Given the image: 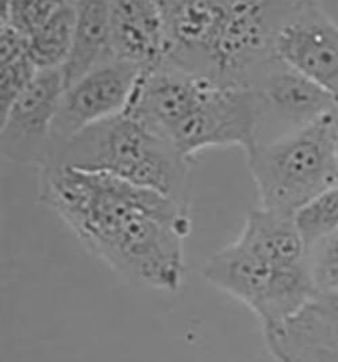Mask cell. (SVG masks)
Returning <instances> with one entry per match:
<instances>
[{"instance_id": "obj_15", "label": "cell", "mask_w": 338, "mask_h": 362, "mask_svg": "<svg viewBox=\"0 0 338 362\" xmlns=\"http://www.w3.org/2000/svg\"><path fill=\"white\" fill-rule=\"evenodd\" d=\"M295 223L307 250L338 230V185L296 212Z\"/></svg>"}, {"instance_id": "obj_16", "label": "cell", "mask_w": 338, "mask_h": 362, "mask_svg": "<svg viewBox=\"0 0 338 362\" xmlns=\"http://www.w3.org/2000/svg\"><path fill=\"white\" fill-rule=\"evenodd\" d=\"M308 261L318 296L338 297V230L308 248Z\"/></svg>"}, {"instance_id": "obj_20", "label": "cell", "mask_w": 338, "mask_h": 362, "mask_svg": "<svg viewBox=\"0 0 338 362\" xmlns=\"http://www.w3.org/2000/svg\"><path fill=\"white\" fill-rule=\"evenodd\" d=\"M332 121H333V140H334V149H336V155H337L338 160V106L336 107V110L333 112Z\"/></svg>"}, {"instance_id": "obj_14", "label": "cell", "mask_w": 338, "mask_h": 362, "mask_svg": "<svg viewBox=\"0 0 338 362\" xmlns=\"http://www.w3.org/2000/svg\"><path fill=\"white\" fill-rule=\"evenodd\" d=\"M76 18V1H59L48 21L29 38V57L40 71L63 68L72 47Z\"/></svg>"}, {"instance_id": "obj_7", "label": "cell", "mask_w": 338, "mask_h": 362, "mask_svg": "<svg viewBox=\"0 0 338 362\" xmlns=\"http://www.w3.org/2000/svg\"><path fill=\"white\" fill-rule=\"evenodd\" d=\"M141 71L143 68L140 66L114 60L66 87L52 125L44 162L83 129L122 113L128 106Z\"/></svg>"}, {"instance_id": "obj_1", "label": "cell", "mask_w": 338, "mask_h": 362, "mask_svg": "<svg viewBox=\"0 0 338 362\" xmlns=\"http://www.w3.org/2000/svg\"><path fill=\"white\" fill-rule=\"evenodd\" d=\"M38 198L115 273L164 292L180 288L188 206L113 175L68 167L40 170Z\"/></svg>"}, {"instance_id": "obj_17", "label": "cell", "mask_w": 338, "mask_h": 362, "mask_svg": "<svg viewBox=\"0 0 338 362\" xmlns=\"http://www.w3.org/2000/svg\"><path fill=\"white\" fill-rule=\"evenodd\" d=\"M59 1H6L1 4L0 23L32 37L50 17Z\"/></svg>"}, {"instance_id": "obj_8", "label": "cell", "mask_w": 338, "mask_h": 362, "mask_svg": "<svg viewBox=\"0 0 338 362\" xmlns=\"http://www.w3.org/2000/svg\"><path fill=\"white\" fill-rule=\"evenodd\" d=\"M64 90L61 68L38 71L32 84L0 117V152L4 159L38 167L44 163Z\"/></svg>"}, {"instance_id": "obj_4", "label": "cell", "mask_w": 338, "mask_h": 362, "mask_svg": "<svg viewBox=\"0 0 338 362\" xmlns=\"http://www.w3.org/2000/svg\"><path fill=\"white\" fill-rule=\"evenodd\" d=\"M332 115L246 153L261 208L295 216L310 201L337 186Z\"/></svg>"}, {"instance_id": "obj_18", "label": "cell", "mask_w": 338, "mask_h": 362, "mask_svg": "<svg viewBox=\"0 0 338 362\" xmlns=\"http://www.w3.org/2000/svg\"><path fill=\"white\" fill-rule=\"evenodd\" d=\"M38 68L29 54L0 66V117L6 115L10 106L32 84Z\"/></svg>"}, {"instance_id": "obj_12", "label": "cell", "mask_w": 338, "mask_h": 362, "mask_svg": "<svg viewBox=\"0 0 338 362\" xmlns=\"http://www.w3.org/2000/svg\"><path fill=\"white\" fill-rule=\"evenodd\" d=\"M110 33L115 60L145 69L164 59L165 28L160 1H110Z\"/></svg>"}, {"instance_id": "obj_6", "label": "cell", "mask_w": 338, "mask_h": 362, "mask_svg": "<svg viewBox=\"0 0 338 362\" xmlns=\"http://www.w3.org/2000/svg\"><path fill=\"white\" fill-rule=\"evenodd\" d=\"M256 125V100L249 88L211 84L168 140L190 160L210 147L239 146L248 153L255 146Z\"/></svg>"}, {"instance_id": "obj_19", "label": "cell", "mask_w": 338, "mask_h": 362, "mask_svg": "<svg viewBox=\"0 0 338 362\" xmlns=\"http://www.w3.org/2000/svg\"><path fill=\"white\" fill-rule=\"evenodd\" d=\"M29 54V37L7 23H0V66Z\"/></svg>"}, {"instance_id": "obj_11", "label": "cell", "mask_w": 338, "mask_h": 362, "mask_svg": "<svg viewBox=\"0 0 338 362\" xmlns=\"http://www.w3.org/2000/svg\"><path fill=\"white\" fill-rule=\"evenodd\" d=\"M264 337L277 362H338V297H315Z\"/></svg>"}, {"instance_id": "obj_10", "label": "cell", "mask_w": 338, "mask_h": 362, "mask_svg": "<svg viewBox=\"0 0 338 362\" xmlns=\"http://www.w3.org/2000/svg\"><path fill=\"white\" fill-rule=\"evenodd\" d=\"M214 84L162 59L141 71L123 112L167 140Z\"/></svg>"}, {"instance_id": "obj_5", "label": "cell", "mask_w": 338, "mask_h": 362, "mask_svg": "<svg viewBox=\"0 0 338 362\" xmlns=\"http://www.w3.org/2000/svg\"><path fill=\"white\" fill-rule=\"evenodd\" d=\"M246 88L253 93L258 109L253 148L299 132L338 106L337 99L279 54L258 69Z\"/></svg>"}, {"instance_id": "obj_9", "label": "cell", "mask_w": 338, "mask_h": 362, "mask_svg": "<svg viewBox=\"0 0 338 362\" xmlns=\"http://www.w3.org/2000/svg\"><path fill=\"white\" fill-rule=\"evenodd\" d=\"M277 54L338 100V22L317 1H295L282 26Z\"/></svg>"}, {"instance_id": "obj_2", "label": "cell", "mask_w": 338, "mask_h": 362, "mask_svg": "<svg viewBox=\"0 0 338 362\" xmlns=\"http://www.w3.org/2000/svg\"><path fill=\"white\" fill-rule=\"evenodd\" d=\"M205 280L276 327L318 296L306 246L294 230L274 223H251L239 238L203 264Z\"/></svg>"}, {"instance_id": "obj_13", "label": "cell", "mask_w": 338, "mask_h": 362, "mask_svg": "<svg viewBox=\"0 0 338 362\" xmlns=\"http://www.w3.org/2000/svg\"><path fill=\"white\" fill-rule=\"evenodd\" d=\"M78 18L71 52L63 66L65 88L114 62L110 1H76Z\"/></svg>"}, {"instance_id": "obj_3", "label": "cell", "mask_w": 338, "mask_h": 362, "mask_svg": "<svg viewBox=\"0 0 338 362\" xmlns=\"http://www.w3.org/2000/svg\"><path fill=\"white\" fill-rule=\"evenodd\" d=\"M191 160L126 112L90 125L54 151L42 168L103 173L188 206Z\"/></svg>"}]
</instances>
